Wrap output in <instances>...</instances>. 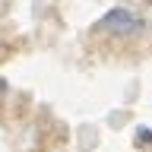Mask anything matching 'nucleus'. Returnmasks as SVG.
<instances>
[{
  "label": "nucleus",
  "mask_w": 152,
  "mask_h": 152,
  "mask_svg": "<svg viewBox=\"0 0 152 152\" xmlns=\"http://www.w3.org/2000/svg\"><path fill=\"white\" fill-rule=\"evenodd\" d=\"M142 22L136 13H130V10H108L102 16V22H98V28H104V32H111V35H136V32H142Z\"/></svg>",
  "instance_id": "f257e3e1"
},
{
  "label": "nucleus",
  "mask_w": 152,
  "mask_h": 152,
  "mask_svg": "<svg viewBox=\"0 0 152 152\" xmlns=\"http://www.w3.org/2000/svg\"><path fill=\"white\" fill-rule=\"evenodd\" d=\"M3 92H7V83H3V79H0V98H3Z\"/></svg>",
  "instance_id": "f03ea898"
},
{
  "label": "nucleus",
  "mask_w": 152,
  "mask_h": 152,
  "mask_svg": "<svg viewBox=\"0 0 152 152\" xmlns=\"http://www.w3.org/2000/svg\"><path fill=\"white\" fill-rule=\"evenodd\" d=\"M149 140H152V133H149Z\"/></svg>",
  "instance_id": "7ed1b4c3"
}]
</instances>
